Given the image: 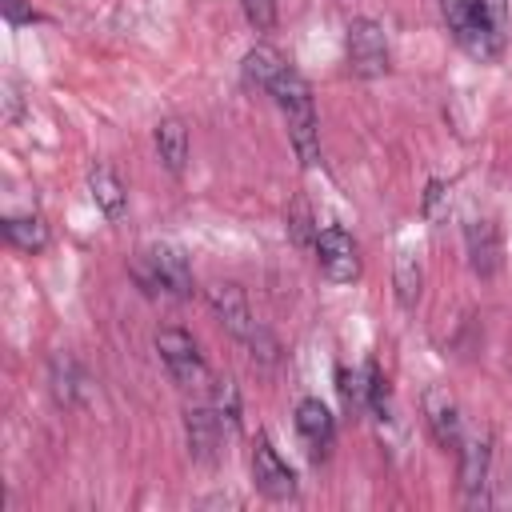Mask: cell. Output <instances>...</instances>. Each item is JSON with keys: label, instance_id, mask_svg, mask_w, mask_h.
Returning a JSON list of instances; mask_svg holds the SVG:
<instances>
[{"label": "cell", "instance_id": "obj_1", "mask_svg": "<svg viewBox=\"0 0 512 512\" xmlns=\"http://www.w3.org/2000/svg\"><path fill=\"white\" fill-rule=\"evenodd\" d=\"M456 44L476 60H496L508 40V0H444Z\"/></svg>", "mask_w": 512, "mask_h": 512}, {"label": "cell", "instance_id": "obj_2", "mask_svg": "<svg viewBox=\"0 0 512 512\" xmlns=\"http://www.w3.org/2000/svg\"><path fill=\"white\" fill-rule=\"evenodd\" d=\"M128 272H132V280H136L148 296H156V292H172V296L184 300V296L196 292L192 264H188L184 248H176V244H168V240L148 244V248L128 264Z\"/></svg>", "mask_w": 512, "mask_h": 512}, {"label": "cell", "instance_id": "obj_3", "mask_svg": "<svg viewBox=\"0 0 512 512\" xmlns=\"http://www.w3.org/2000/svg\"><path fill=\"white\" fill-rule=\"evenodd\" d=\"M344 48H348V68L364 80L372 76H384L388 72V36H384V24L372 20V16H356L348 24V36H344Z\"/></svg>", "mask_w": 512, "mask_h": 512}, {"label": "cell", "instance_id": "obj_4", "mask_svg": "<svg viewBox=\"0 0 512 512\" xmlns=\"http://www.w3.org/2000/svg\"><path fill=\"white\" fill-rule=\"evenodd\" d=\"M156 352H160L168 376H172L180 388H204L208 364H204L196 340H192L184 328H160V332H156Z\"/></svg>", "mask_w": 512, "mask_h": 512}, {"label": "cell", "instance_id": "obj_5", "mask_svg": "<svg viewBox=\"0 0 512 512\" xmlns=\"http://www.w3.org/2000/svg\"><path fill=\"white\" fill-rule=\"evenodd\" d=\"M316 260L324 268L328 280L336 284H348L360 276V252H356V240L340 228V224H328L316 232Z\"/></svg>", "mask_w": 512, "mask_h": 512}, {"label": "cell", "instance_id": "obj_6", "mask_svg": "<svg viewBox=\"0 0 512 512\" xmlns=\"http://www.w3.org/2000/svg\"><path fill=\"white\" fill-rule=\"evenodd\" d=\"M420 408H424V424H428L432 440L440 448H460V440H464V416H460L452 392L440 388V384H432V388H424Z\"/></svg>", "mask_w": 512, "mask_h": 512}, {"label": "cell", "instance_id": "obj_7", "mask_svg": "<svg viewBox=\"0 0 512 512\" xmlns=\"http://www.w3.org/2000/svg\"><path fill=\"white\" fill-rule=\"evenodd\" d=\"M252 480L268 500H292L296 496V472L280 460V452L272 448L268 436H260L252 448Z\"/></svg>", "mask_w": 512, "mask_h": 512}, {"label": "cell", "instance_id": "obj_8", "mask_svg": "<svg viewBox=\"0 0 512 512\" xmlns=\"http://www.w3.org/2000/svg\"><path fill=\"white\" fill-rule=\"evenodd\" d=\"M208 304H212V312L220 316V324L236 336V340H252V332L260 328L256 320H252V308H248V296H244V288L240 284H232V280H216L212 288H208Z\"/></svg>", "mask_w": 512, "mask_h": 512}, {"label": "cell", "instance_id": "obj_9", "mask_svg": "<svg viewBox=\"0 0 512 512\" xmlns=\"http://www.w3.org/2000/svg\"><path fill=\"white\" fill-rule=\"evenodd\" d=\"M464 248H468V264L476 276H496L504 248H500V232L488 216H472L464 224Z\"/></svg>", "mask_w": 512, "mask_h": 512}, {"label": "cell", "instance_id": "obj_10", "mask_svg": "<svg viewBox=\"0 0 512 512\" xmlns=\"http://www.w3.org/2000/svg\"><path fill=\"white\" fill-rule=\"evenodd\" d=\"M184 436H188V452L196 460H216V452L224 444V416L212 404L188 408L184 412Z\"/></svg>", "mask_w": 512, "mask_h": 512}, {"label": "cell", "instance_id": "obj_11", "mask_svg": "<svg viewBox=\"0 0 512 512\" xmlns=\"http://www.w3.org/2000/svg\"><path fill=\"white\" fill-rule=\"evenodd\" d=\"M460 488L468 500H480L484 484H488V464H492V440L484 432H472L460 440Z\"/></svg>", "mask_w": 512, "mask_h": 512}, {"label": "cell", "instance_id": "obj_12", "mask_svg": "<svg viewBox=\"0 0 512 512\" xmlns=\"http://www.w3.org/2000/svg\"><path fill=\"white\" fill-rule=\"evenodd\" d=\"M296 432L308 440L312 456H324L332 448V440H336V420H332V412L316 396H304L296 404Z\"/></svg>", "mask_w": 512, "mask_h": 512}, {"label": "cell", "instance_id": "obj_13", "mask_svg": "<svg viewBox=\"0 0 512 512\" xmlns=\"http://www.w3.org/2000/svg\"><path fill=\"white\" fill-rule=\"evenodd\" d=\"M284 116H288V140L296 148V160L304 168H316L320 164V120H316V104L308 100V104H300V108H292Z\"/></svg>", "mask_w": 512, "mask_h": 512}, {"label": "cell", "instance_id": "obj_14", "mask_svg": "<svg viewBox=\"0 0 512 512\" xmlns=\"http://www.w3.org/2000/svg\"><path fill=\"white\" fill-rule=\"evenodd\" d=\"M284 68H288V60H284V52H280L276 44H256V48H248V52H244L240 76H244V84H248V88L268 92Z\"/></svg>", "mask_w": 512, "mask_h": 512}, {"label": "cell", "instance_id": "obj_15", "mask_svg": "<svg viewBox=\"0 0 512 512\" xmlns=\"http://www.w3.org/2000/svg\"><path fill=\"white\" fill-rule=\"evenodd\" d=\"M156 156H160V164H164L172 176H180V172L188 168V128H184V120L164 116V120L156 124Z\"/></svg>", "mask_w": 512, "mask_h": 512}, {"label": "cell", "instance_id": "obj_16", "mask_svg": "<svg viewBox=\"0 0 512 512\" xmlns=\"http://www.w3.org/2000/svg\"><path fill=\"white\" fill-rule=\"evenodd\" d=\"M88 192H92V204H96L108 220H120V216H124L128 192H124V180H120L108 164H96V168L88 172Z\"/></svg>", "mask_w": 512, "mask_h": 512}, {"label": "cell", "instance_id": "obj_17", "mask_svg": "<svg viewBox=\"0 0 512 512\" xmlns=\"http://www.w3.org/2000/svg\"><path fill=\"white\" fill-rule=\"evenodd\" d=\"M392 284H396V300H400L404 308H416L420 284H424V268H420V256H416L412 244H400L396 264H392Z\"/></svg>", "mask_w": 512, "mask_h": 512}, {"label": "cell", "instance_id": "obj_18", "mask_svg": "<svg viewBox=\"0 0 512 512\" xmlns=\"http://www.w3.org/2000/svg\"><path fill=\"white\" fill-rule=\"evenodd\" d=\"M4 236L8 244H16L20 252H40L48 244V224L32 212V216H4Z\"/></svg>", "mask_w": 512, "mask_h": 512}, {"label": "cell", "instance_id": "obj_19", "mask_svg": "<svg viewBox=\"0 0 512 512\" xmlns=\"http://www.w3.org/2000/svg\"><path fill=\"white\" fill-rule=\"evenodd\" d=\"M52 396L60 404H76V396H80V368H76L72 356H56L52 360Z\"/></svg>", "mask_w": 512, "mask_h": 512}, {"label": "cell", "instance_id": "obj_20", "mask_svg": "<svg viewBox=\"0 0 512 512\" xmlns=\"http://www.w3.org/2000/svg\"><path fill=\"white\" fill-rule=\"evenodd\" d=\"M336 388H340V400H344L352 412H364V408H368V380H364V368H360V372L336 368Z\"/></svg>", "mask_w": 512, "mask_h": 512}, {"label": "cell", "instance_id": "obj_21", "mask_svg": "<svg viewBox=\"0 0 512 512\" xmlns=\"http://www.w3.org/2000/svg\"><path fill=\"white\" fill-rule=\"evenodd\" d=\"M316 232H320V228H312V208H308V200L296 196V200L288 204V236H292L296 244H316Z\"/></svg>", "mask_w": 512, "mask_h": 512}, {"label": "cell", "instance_id": "obj_22", "mask_svg": "<svg viewBox=\"0 0 512 512\" xmlns=\"http://www.w3.org/2000/svg\"><path fill=\"white\" fill-rule=\"evenodd\" d=\"M212 408H216L232 428H240V388H236V380H216V384H212Z\"/></svg>", "mask_w": 512, "mask_h": 512}, {"label": "cell", "instance_id": "obj_23", "mask_svg": "<svg viewBox=\"0 0 512 512\" xmlns=\"http://www.w3.org/2000/svg\"><path fill=\"white\" fill-rule=\"evenodd\" d=\"M240 8H244L248 24L256 32H272L276 28V0H240Z\"/></svg>", "mask_w": 512, "mask_h": 512}, {"label": "cell", "instance_id": "obj_24", "mask_svg": "<svg viewBox=\"0 0 512 512\" xmlns=\"http://www.w3.org/2000/svg\"><path fill=\"white\" fill-rule=\"evenodd\" d=\"M0 8H4V20H8V24H28V20H36V12H32L24 0H0Z\"/></svg>", "mask_w": 512, "mask_h": 512}]
</instances>
